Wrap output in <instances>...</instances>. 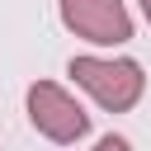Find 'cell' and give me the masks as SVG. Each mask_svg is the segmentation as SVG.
<instances>
[{
	"mask_svg": "<svg viewBox=\"0 0 151 151\" xmlns=\"http://www.w3.org/2000/svg\"><path fill=\"white\" fill-rule=\"evenodd\" d=\"M66 76L109 113H127L146 90V76L132 57H71Z\"/></svg>",
	"mask_w": 151,
	"mask_h": 151,
	"instance_id": "6da1fadb",
	"label": "cell"
},
{
	"mask_svg": "<svg viewBox=\"0 0 151 151\" xmlns=\"http://www.w3.org/2000/svg\"><path fill=\"white\" fill-rule=\"evenodd\" d=\"M24 104H28V123H33L47 142H57V146H71V142H80V137L90 132V113H85L57 80H33L28 94H24Z\"/></svg>",
	"mask_w": 151,
	"mask_h": 151,
	"instance_id": "7a4b0ae2",
	"label": "cell"
},
{
	"mask_svg": "<svg viewBox=\"0 0 151 151\" xmlns=\"http://www.w3.org/2000/svg\"><path fill=\"white\" fill-rule=\"evenodd\" d=\"M61 24L94 47H118L132 38V14L123 0H61Z\"/></svg>",
	"mask_w": 151,
	"mask_h": 151,
	"instance_id": "3957f363",
	"label": "cell"
},
{
	"mask_svg": "<svg viewBox=\"0 0 151 151\" xmlns=\"http://www.w3.org/2000/svg\"><path fill=\"white\" fill-rule=\"evenodd\" d=\"M94 151H132V146H127L123 137H113V132H109V137H99V142H94Z\"/></svg>",
	"mask_w": 151,
	"mask_h": 151,
	"instance_id": "277c9868",
	"label": "cell"
},
{
	"mask_svg": "<svg viewBox=\"0 0 151 151\" xmlns=\"http://www.w3.org/2000/svg\"><path fill=\"white\" fill-rule=\"evenodd\" d=\"M137 5H142V14H146V24H151V0H137Z\"/></svg>",
	"mask_w": 151,
	"mask_h": 151,
	"instance_id": "5b68a950",
	"label": "cell"
}]
</instances>
